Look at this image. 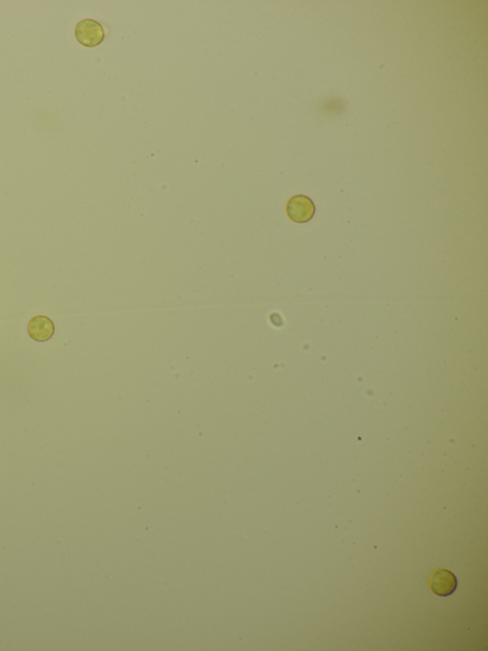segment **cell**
Returning a JSON list of instances; mask_svg holds the SVG:
<instances>
[{
	"instance_id": "3",
	"label": "cell",
	"mask_w": 488,
	"mask_h": 651,
	"mask_svg": "<svg viewBox=\"0 0 488 651\" xmlns=\"http://www.w3.org/2000/svg\"><path fill=\"white\" fill-rule=\"evenodd\" d=\"M429 586L439 597L450 596L458 588L457 577L449 570L438 569L431 575Z\"/></svg>"
},
{
	"instance_id": "1",
	"label": "cell",
	"mask_w": 488,
	"mask_h": 651,
	"mask_svg": "<svg viewBox=\"0 0 488 651\" xmlns=\"http://www.w3.org/2000/svg\"><path fill=\"white\" fill-rule=\"evenodd\" d=\"M77 40L85 47H96L103 42V27L93 20H84L77 23L75 30Z\"/></svg>"
},
{
	"instance_id": "2",
	"label": "cell",
	"mask_w": 488,
	"mask_h": 651,
	"mask_svg": "<svg viewBox=\"0 0 488 651\" xmlns=\"http://www.w3.org/2000/svg\"><path fill=\"white\" fill-rule=\"evenodd\" d=\"M315 211L313 201L304 195L292 197L286 206L287 215L295 223H307L313 218Z\"/></svg>"
},
{
	"instance_id": "4",
	"label": "cell",
	"mask_w": 488,
	"mask_h": 651,
	"mask_svg": "<svg viewBox=\"0 0 488 651\" xmlns=\"http://www.w3.org/2000/svg\"><path fill=\"white\" fill-rule=\"evenodd\" d=\"M29 336L37 342H45L52 339L55 334V325L49 317L39 315L31 320L28 325Z\"/></svg>"
}]
</instances>
